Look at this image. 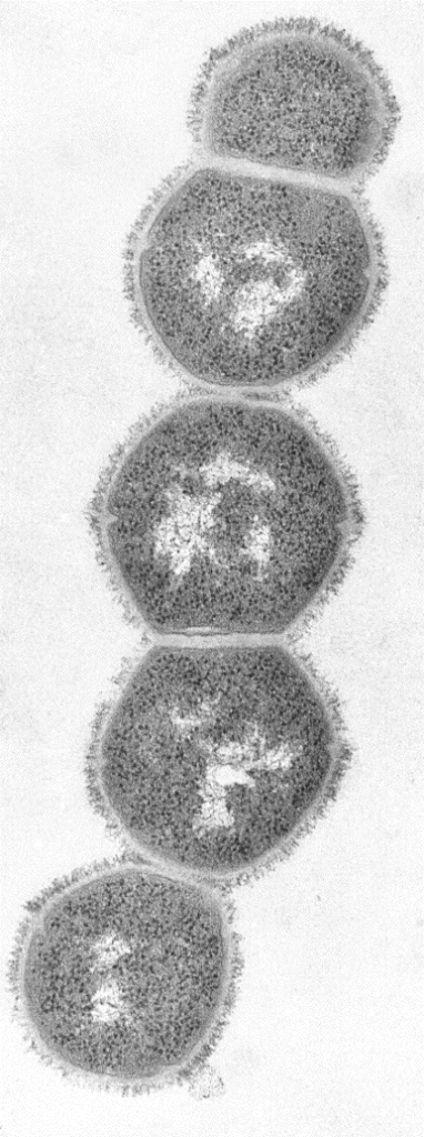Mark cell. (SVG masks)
<instances>
[{
    "mask_svg": "<svg viewBox=\"0 0 424 1137\" xmlns=\"http://www.w3.org/2000/svg\"><path fill=\"white\" fill-rule=\"evenodd\" d=\"M352 501L324 443L280 405L185 401L127 450L101 531L110 564L151 630L272 636L336 573Z\"/></svg>",
    "mask_w": 424,
    "mask_h": 1137,
    "instance_id": "cell-1",
    "label": "cell"
},
{
    "mask_svg": "<svg viewBox=\"0 0 424 1137\" xmlns=\"http://www.w3.org/2000/svg\"><path fill=\"white\" fill-rule=\"evenodd\" d=\"M331 711L264 642L168 643L135 664L100 728L102 802L130 843L180 873L229 877L281 851L332 781Z\"/></svg>",
    "mask_w": 424,
    "mask_h": 1137,
    "instance_id": "cell-2",
    "label": "cell"
},
{
    "mask_svg": "<svg viewBox=\"0 0 424 1137\" xmlns=\"http://www.w3.org/2000/svg\"><path fill=\"white\" fill-rule=\"evenodd\" d=\"M378 279V239L353 198L218 168L176 182L135 264L143 318L170 361L236 391L325 366L364 322Z\"/></svg>",
    "mask_w": 424,
    "mask_h": 1137,
    "instance_id": "cell-3",
    "label": "cell"
},
{
    "mask_svg": "<svg viewBox=\"0 0 424 1137\" xmlns=\"http://www.w3.org/2000/svg\"><path fill=\"white\" fill-rule=\"evenodd\" d=\"M236 946L210 889L117 866L46 895L12 960L17 1012L36 1053L89 1086L141 1091L205 1058L231 1004Z\"/></svg>",
    "mask_w": 424,
    "mask_h": 1137,
    "instance_id": "cell-4",
    "label": "cell"
},
{
    "mask_svg": "<svg viewBox=\"0 0 424 1137\" xmlns=\"http://www.w3.org/2000/svg\"><path fill=\"white\" fill-rule=\"evenodd\" d=\"M397 111L362 42L314 19H279L214 59L196 123L214 155L355 182L385 158Z\"/></svg>",
    "mask_w": 424,
    "mask_h": 1137,
    "instance_id": "cell-5",
    "label": "cell"
}]
</instances>
